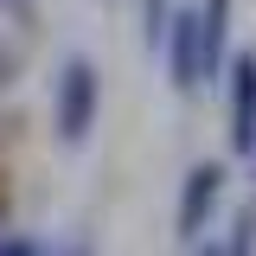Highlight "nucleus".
I'll return each mask as SVG.
<instances>
[{
  "label": "nucleus",
  "instance_id": "2",
  "mask_svg": "<svg viewBox=\"0 0 256 256\" xmlns=\"http://www.w3.org/2000/svg\"><path fill=\"white\" fill-rule=\"evenodd\" d=\"M224 186H230V166H224V160H198V166H186V186H180V205H173V237H180V244H205Z\"/></svg>",
  "mask_w": 256,
  "mask_h": 256
},
{
  "label": "nucleus",
  "instance_id": "12",
  "mask_svg": "<svg viewBox=\"0 0 256 256\" xmlns=\"http://www.w3.org/2000/svg\"><path fill=\"white\" fill-rule=\"evenodd\" d=\"M250 166H256V148H250ZM250 205H256V173H250Z\"/></svg>",
  "mask_w": 256,
  "mask_h": 256
},
{
  "label": "nucleus",
  "instance_id": "1",
  "mask_svg": "<svg viewBox=\"0 0 256 256\" xmlns=\"http://www.w3.org/2000/svg\"><path fill=\"white\" fill-rule=\"evenodd\" d=\"M96 116H102V70L84 52H64L58 84H52V134H58V148H84L96 134Z\"/></svg>",
  "mask_w": 256,
  "mask_h": 256
},
{
  "label": "nucleus",
  "instance_id": "14",
  "mask_svg": "<svg viewBox=\"0 0 256 256\" xmlns=\"http://www.w3.org/2000/svg\"><path fill=\"white\" fill-rule=\"evenodd\" d=\"M102 6H116V0H102Z\"/></svg>",
  "mask_w": 256,
  "mask_h": 256
},
{
  "label": "nucleus",
  "instance_id": "9",
  "mask_svg": "<svg viewBox=\"0 0 256 256\" xmlns=\"http://www.w3.org/2000/svg\"><path fill=\"white\" fill-rule=\"evenodd\" d=\"M0 256H52V250H45L38 237H26V230H6V237H0Z\"/></svg>",
  "mask_w": 256,
  "mask_h": 256
},
{
  "label": "nucleus",
  "instance_id": "5",
  "mask_svg": "<svg viewBox=\"0 0 256 256\" xmlns=\"http://www.w3.org/2000/svg\"><path fill=\"white\" fill-rule=\"evenodd\" d=\"M198 32H205V84H218L230 58V0H198Z\"/></svg>",
  "mask_w": 256,
  "mask_h": 256
},
{
  "label": "nucleus",
  "instance_id": "11",
  "mask_svg": "<svg viewBox=\"0 0 256 256\" xmlns=\"http://www.w3.org/2000/svg\"><path fill=\"white\" fill-rule=\"evenodd\" d=\"M64 256H96V244H90V237H77V244H70Z\"/></svg>",
  "mask_w": 256,
  "mask_h": 256
},
{
  "label": "nucleus",
  "instance_id": "7",
  "mask_svg": "<svg viewBox=\"0 0 256 256\" xmlns=\"http://www.w3.org/2000/svg\"><path fill=\"white\" fill-rule=\"evenodd\" d=\"M218 256H256V205L244 212V218H237V230H230V237L218 244Z\"/></svg>",
  "mask_w": 256,
  "mask_h": 256
},
{
  "label": "nucleus",
  "instance_id": "4",
  "mask_svg": "<svg viewBox=\"0 0 256 256\" xmlns=\"http://www.w3.org/2000/svg\"><path fill=\"white\" fill-rule=\"evenodd\" d=\"M160 58H166V84L180 96L205 90V32H198V6L180 0L173 20H166V38H160Z\"/></svg>",
  "mask_w": 256,
  "mask_h": 256
},
{
  "label": "nucleus",
  "instance_id": "3",
  "mask_svg": "<svg viewBox=\"0 0 256 256\" xmlns=\"http://www.w3.org/2000/svg\"><path fill=\"white\" fill-rule=\"evenodd\" d=\"M224 134H230V154L250 160L256 148V45H237L224 58Z\"/></svg>",
  "mask_w": 256,
  "mask_h": 256
},
{
  "label": "nucleus",
  "instance_id": "10",
  "mask_svg": "<svg viewBox=\"0 0 256 256\" xmlns=\"http://www.w3.org/2000/svg\"><path fill=\"white\" fill-rule=\"evenodd\" d=\"M13 77H20V58H13V45L0 38V90H13Z\"/></svg>",
  "mask_w": 256,
  "mask_h": 256
},
{
  "label": "nucleus",
  "instance_id": "8",
  "mask_svg": "<svg viewBox=\"0 0 256 256\" xmlns=\"http://www.w3.org/2000/svg\"><path fill=\"white\" fill-rule=\"evenodd\" d=\"M0 13H6L20 32H38V0H0Z\"/></svg>",
  "mask_w": 256,
  "mask_h": 256
},
{
  "label": "nucleus",
  "instance_id": "6",
  "mask_svg": "<svg viewBox=\"0 0 256 256\" xmlns=\"http://www.w3.org/2000/svg\"><path fill=\"white\" fill-rule=\"evenodd\" d=\"M173 6L180 0H134V20H141V38L160 52V38H166V20H173Z\"/></svg>",
  "mask_w": 256,
  "mask_h": 256
},
{
  "label": "nucleus",
  "instance_id": "13",
  "mask_svg": "<svg viewBox=\"0 0 256 256\" xmlns=\"http://www.w3.org/2000/svg\"><path fill=\"white\" fill-rule=\"evenodd\" d=\"M198 256H218V244H198Z\"/></svg>",
  "mask_w": 256,
  "mask_h": 256
}]
</instances>
